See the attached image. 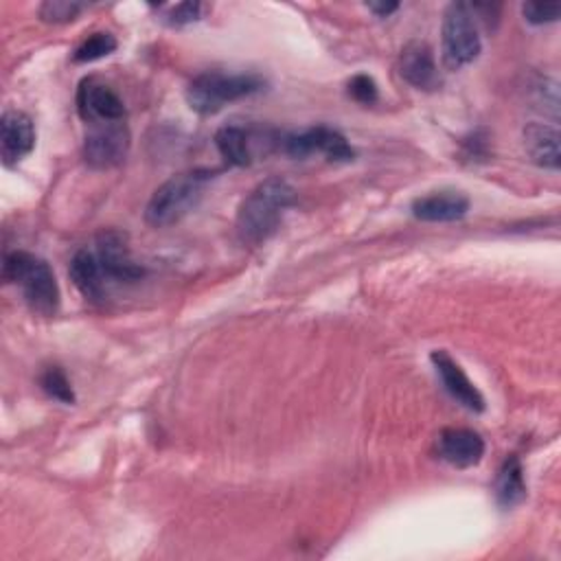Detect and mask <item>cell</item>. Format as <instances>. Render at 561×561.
Returning a JSON list of instances; mask_svg holds the SVG:
<instances>
[{
	"label": "cell",
	"instance_id": "cell-1",
	"mask_svg": "<svg viewBox=\"0 0 561 561\" xmlns=\"http://www.w3.org/2000/svg\"><path fill=\"white\" fill-rule=\"evenodd\" d=\"M296 204V188L280 175H272L256 184L241 202L237 213V234L243 243L259 245L267 241L280 226L283 213Z\"/></svg>",
	"mask_w": 561,
	"mask_h": 561
},
{
	"label": "cell",
	"instance_id": "cell-2",
	"mask_svg": "<svg viewBox=\"0 0 561 561\" xmlns=\"http://www.w3.org/2000/svg\"><path fill=\"white\" fill-rule=\"evenodd\" d=\"M210 171L191 169L164 180L149 197L145 206V221L153 228H167L186 217L204 197Z\"/></svg>",
	"mask_w": 561,
	"mask_h": 561
},
{
	"label": "cell",
	"instance_id": "cell-3",
	"mask_svg": "<svg viewBox=\"0 0 561 561\" xmlns=\"http://www.w3.org/2000/svg\"><path fill=\"white\" fill-rule=\"evenodd\" d=\"M2 278L15 283L31 307L39 316H53L59 307V285L50 265L24 250H13L4 254Z\"/></svg>",
	"mask_w": 561,
	"mask_h": 561
},
{
	"label": "cell",
	"instance_id": "cell-4",
	"mask_svg": "<svg viewBox=\"0 0 561 561\" xmlns=\"http://www.w3.org/2000/svg\"><path fill=\"white\" fill-rule=\"evenodd\" d=\"M265 88V79L254 72L208 70L197 75L186 88V103L202 116L217 114L228 103L252 96Z\"/></svg>",
	"mask_w": 561,
	"mask_h": 561
},
{
	"label": "cell",
	"instance_id": "cell-5",
	"mask_svg": "<svg viewBox=\"0 0 561 561\" xmlns=\"http://www.w3.org/2000/svg\"><path fill=\"white\" fill-rule=\"evenodd\" d=\"M482 50L476 13L471 4L451 2L443 13L440 26V55L447 70H460L476 61Z\"/></svg>",
	"mask_w": 561,
	"mask_h": 561
},
{
	"label": "cell",
	"instance_id": "cell-6",
	"mask_svg": "<svg viewBox=\"0 0 561 561\" xmlns=\"http://www.w3.org/2000/svg\"><path fill=\"white\" fill-rule=\"evenodd\" d=\"M283 151L298 160L313 153H320L331 162H348L355 158V149L348 145V140L337 129L327 125H316L305 131L285 136Z\"/></svg>",
	"mask_w": 561,
	"mask_h": 561
},
{
	"label": "cell",
	"instance_id": "cell-7",
	"mask_svg": "<svg viewBox=\"0 0 561 561\" xmlns=\"http://www.w3.org/2000/svg\"><path fill=\"white\" fill-rule=\"evenodd\" d=\"M129 145L131 136L123 121L90 125L83 138V158L92 169H112L127 158Z\"/></svg>",
	"mask_w": 561,
	"mask_h": 561
},
{
	"label": "cell",
	"instance_id": "cell-8",
	"mask_svg": "<svg viewBox=\"0 0 561 561\" xmlns=\"http://www.w3.org/2000/svg\"><path fill=\"white\" fill-rule=\"evenodd\" d=\"M77 112L88 125L121 123L127 116L123 99L96 77H88L77 88Z\"/></svg>",
	"mask_w": 561,
	"mask_h": 561
},
{
	"label": "cell",
	"instance_id": "cell-9",
	"mask_svg": "<svg viewBox=\"0 0 561 561\" xmlns=\"http://www.w3.org/2000/svg\"><path fill=\"white\" fill-rule=\"evenodd\" d=\"M94 254L105 280L134 283L142 276V267L131 259L125 234H121L118 230H103L96 237Z\"/></svg>",
	"mask_w": 561,
	"mask_h": 561
},
{
	"label": "cell",
	"instance_id": "cell-10",
	"mask_svg": "<svg viewBox=\"0 0 561 561\" xmlns=\"http://www.w3.org/2000/svg\"><path fill=\"white\" fill-rule=\"evenodd\" d=\"M443 388L449 392L451 399H456L462 408H467L469 412H482L484 410V397L482 392L473 386V381L465 375V370L460 368V364L443 348L432 351L430 355Z\"/></svg>",
	"mask_w": 561,
	"mask_h": 561
},
{
	"label": "cell",
	"instance_id": "cell-11",
	"mask_svg": "<svg viewBox=\"0 0 561 561\" xmlns=\"http://www.w3.org/2000/svg\"><path fill=\"white\" fill-rule=\"evenodd\" d=\"M35 147V125L28 114L7 110L0 118V156L7 167L24 160Z\"/></svg>",
	"mask_w": 561,
	"mask_h": 561
},
{
	"label": "cell",
	"instance_id": "cell-12",
	"mask_svg": "<svg viewBox=\"0 0 561 561\" xmlns=\"http://www.w3.org/2000/svg\"><path fill=\"white\" fill-rule=\"evenodd\" d=\"M438 456L451 467L467 469L482 460L484 438L469 427H445L436 438Z\"/></svg>",
	"mask_w": 561,
	"mask_h": 561
},
{
	"label": "cell",
	"instance_id": "cell-13",
	"mask_svg": "<svg viewBox=\"0 0 561 561\" xmlns=\"http://www.w3.org/2000/svg\"><path fill=\"white\" fill-rule=\"evenodd\" d=\"M397 68L401 79L416 90H434L440 83L434 53L425 42H408L399 53Z\"/></svg>",
	"mask_w": 561,
	"mask_h": 561
},
{
	"label": "cell",
	"instance_id": "cell-14",
	"mask_svg": "<svg viewBox=\"0 0 561 561\" xmlns=\"http://www.w3.org/2000/svg\"><path fill=\"white\" fill-rule=\"evenodd\" d=\"M410 210L419 221H432V224L458 221L469 213V197L451 188L434 191L430 195L416 197Z\"/></svg>",
	"mask_w": 561,
	"mask_h": 561
},
{
	"label": "cell",
	"instance_id": "cell-15",
	"mask_svg": "<svg viewBox=\"0 0 561 561\" xmlns=\"http://www.w3.org/2000/svg\"><path fill=\"white\" fill-rule=\"evenodd\" d=\"M559 129L548 123H528L524 127V147L530 160L543 169L557 171L561 164Z\"/></svg>",
	"mask_w": 561,
	"mask_h": 561
},
{
	"label": "cell",
	"instance_id": "cell-16",
	"mask_svg": "<svg viewBox=\"0 0 561 561\" xmlns=\"http://www.w3.org/2000/svg\"><path fill=\"white\" fill-rule=\"evenodd\" d=\"M70 280L88 300H101L105 296V276L96 261V254L90 250H79L68 267Z\"/></svg>",
	"mask_w": 561,
	"mask_h": 561
},
{
	"label": "cell",
	"instance_id": "cell-17",
	"mask_svg": "<svg viewBox=\"0 0 561 561\" xmlns=\"http://www.w3.org/2000/svg\"><path fill=\"white\" fill-rule=\"evenodd\" d=\"M215 147L219 156L232 167H248L252 164V140L248 129L241 125H224L215 134Z\"/></svg>",
	"mask_w": 561,
	"mask_h": 561
},
{
	"label": "cell",
	"instance_id": "cell-18",
	"mask_svg": "<svg viewBox=\"0 0 561 561\" xmlns=\"http://www.w3.org/2000/svg\"><path fill=\"white\" fill-rule=\"evenodd\" d=\"M526 497V482L524 469L517 456H508L495 478V500L502 508H513L522 504Z\"/></svg>",
	"mask_w": 561,
	"mask_h": 561
},
{
	"label": "cell",
	"instance_id": "cell-19",
	"mask_svg": "<svg viewBox=\"0 0 561 561\" xmlns=\"http://www.w3.org/2000/svg\"><path fill=\"white\" fill-rule=\"evenodd\" d=\"M118 42L112 33L99 31L88 35L75 50H72V61L75 64H88V61H96L101 57H107L116 50Z\"/></svg>",
	"mask_w": 561,
	"mask_h": 561
},
{
	"label": "cell",
	"instance_id": "cell-20",
	"mask_svg": "<svg viewBox=\"0 0 561 561\" xmlns=\"http://www.w3.org/2000/svg\"><path fill=\"white\" fill-rule=\"evenodd\" d=\"M39 386H42V390H44L50 399L61 401V403H75L72 386H70L66 373H64L59 366H48V368L39 375Z\"/></svg>",
	"mask_w": 561,
	"mask_h": 561
},
{
	"label": "cell",
	"instance_id": "cell-21",
	"mask_svg": "<svg viewBox=\"0 0 561 561\" xmlns=\"http://www.w3.org/2000/svg\"><path fill=\"white\" fill-rule=\"evenodd\" d=\"M83 9H85V4L75 2V0H46L39 4L37 13L44 22L64 24V22H72Z\"/></svg>",
	"mask_w": 561,
	"mask_h": 561
},
{
	"label": "cell",
	"instance_id": "cell-22",
	"mask_svg": "<svg viewBox=\"0 0 561 561\" xmlns=\"http://www.w3.org/2000/svg\"><path fill=\"white\" fill-rule=\"evenodd\" d=\"M162 20L169 26H186L202 18L204 4L199 2H178V4H162Z\"/></svg>",
	"mask_w": 561,
	"mask_h": 561
},
{
	"label": "cell",
	"instance_id": "cell-23",
	"mask_svg": "<svg viewBox=\"0 0 561 561\" xmlns=\"http://www.w3.org/2000/svg\"><path fill=\"white\" fill-rule=\"evenodd\" d=\"M522 15L526 22L541 26L557 22L561 15V4L559 2H524L522 4Z\"/></svg>",
	"mask_w": 561,
	"mask_h": 561
},
{
	"label": "cell",
	"instance_id": "cell-24",
	"mask_svg": "<svg viewBox=\"0 0 561 561\" xmlns=\"http://www.w3.org/2000/svg\"><path fill=\"white\" fill-rule=\"evenodd\" d=\"M348 96L362 105H370L377 101L379 96V90H377V83L370 75H355L351 81H348Z\"/></svg>",
	"mask_w": 561,
	"mask_h": 561
},
{
	"label": "cell",
	"instance_id": "cell-25",
	"mask_svg": "<svg viewBox=\"0 0 561 561\" xmlns=\"http://www.w3.org/2000/svg\"><path fill=\"white\" fill-rule=\"evenodd\" d=\"M366 9L373 11L377 18H388L390 13H394L399 9V2H366Z\"/></svg>",
	"mask_w": 561,
	"mask_h": 561
}]
</instances>
